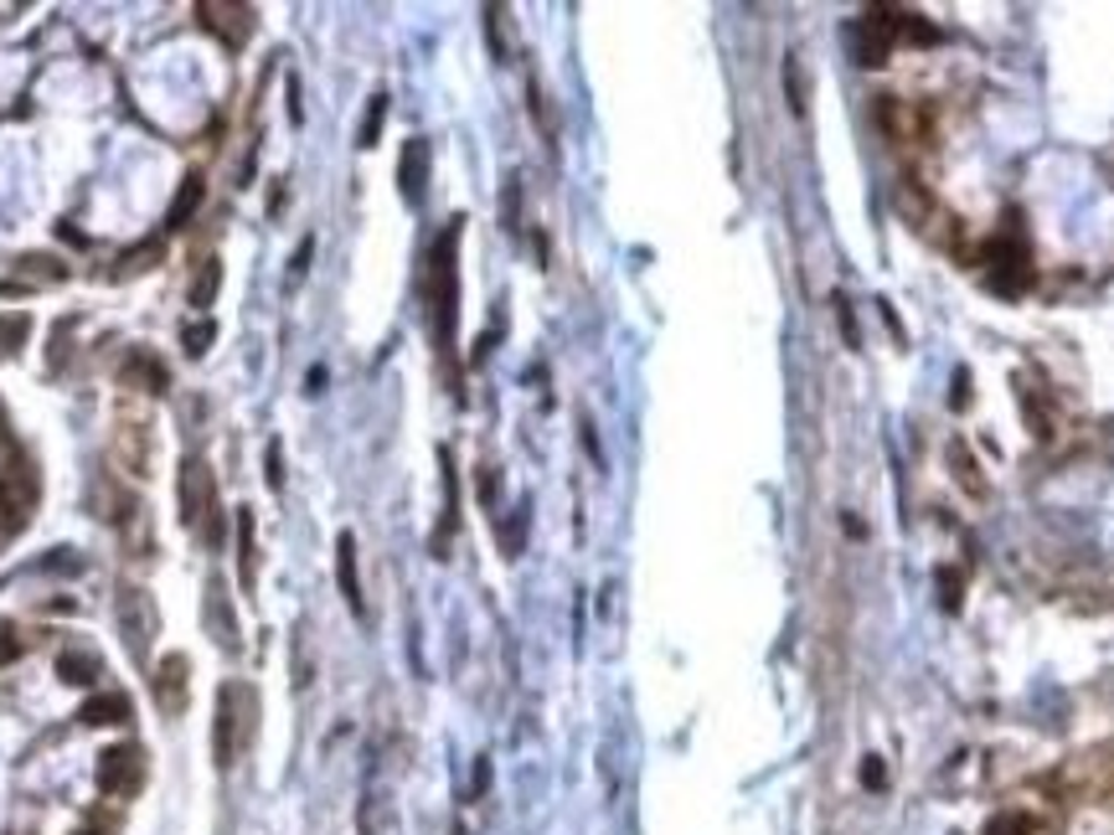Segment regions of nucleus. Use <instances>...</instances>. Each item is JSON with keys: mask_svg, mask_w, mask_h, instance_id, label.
Wrapping results in <instances>:
<instances>
[{"mask_svg": "<svg viewBox=\"0 0 1114 835\" xmlns=\"http://www.w3.org/2000/svg\"><path fill=\"white\" fill-rule=\"evenodd\" d=\"M139 784H145V753H139L135 742H119V748H103L98 753V789L114 799H130L139 795Z\"/></svg>", "mask_w": 1114, "mask_h": 835, "instance_id": "20e7f679", "label": "nucleus"}, {"mask_svg": "<svg viewBox=\"0 0 1114 835\" xmlns=\"http://www.w3.org/2000/svg\"><path fill=\"white\" fill-rule=\"evenodd\" d=\"M114 619H119V635H124V644H130V655H135V661H145V650H150V635L160 629L156 599H150L145 588H124V593L114 599Z\"/></svg>", "mask_w": 1114, "mask_h": 835, "instance_id": "7ed1b4c3", "label": "nucleus"}, {"mask_svg": "<svg viewBox=\"0 0 1114 835\" xmlns=\"http://www.w3.org/2000/svg\"><path fill=\"white\" fill-rule=\"evenodd\" d=\"M58 676L68 680V686H94L98 676H103V665H98V655L94 650H62L58 655Z\"/></svg>", "mask_w": 1114, "mask_h": 835, "instance_id": "aec40b11", "label": "nucleus"}, {"mask_svg": "<svg viewBox=\"0 0 1114 835\" xmlns=\"http://www.w3.org/2000/svg\"><path fill=\"white\" fill-rule=\"evenodd\" d=\"M527 521H531V505L522 501L506 516V526H501V552H506V557H522V547H527Z\"/></svg>", "mask_w": 1114, "mask_h": 835, "instance_id": "b1692460", "label": "nucleus"}, {"mask_svg": "<svg viewBox=\"0 0 1114 835\" xmlns=\"http://www.w3.org/2000/svg\"><path fill=\"white\" fill-rule=\"evenodd\" d=\"M264 459H269V486H284V449L279 444H269V454H264Z\"/></svg>", "mask_w": 1114, "mask_h": 835, "instance_id": "c9c22d12", "label": "nucleus"}, {"mask_svg": "<svg viewBox=\"0 0 1114 835\" xmlns=\"http://www.w3.org/2000/svg\"><path fill=\"white\" fill-rule=\"evenodd\" d=\"M480 16H486V37H490V52H495V58L506 62V58H511V47H506V5H486Z\"/></svg>", "mask_w": 1114, "mask_h": 835, "instance_id": "bb28decb", "label": "nucleus"}, {"mask_svg": "<svg viewBox=\"0 0 1114 835\" xmlns=\"http://www.w3.org/2000/svg\"><path fill=\"white\" fill-rule=\"evenodd\" d=\"M150 691H156V707L166 712V717H181V712H186V655H166V661H156Z\"/></svg>", "mask_w": 1114, "mask_h": 835, "instance_id": "9d476101", "label": "nucleus"}, {"mask_svg": "<svg viewBox=\"0 0 1114 835\" xmlns=\"http://www.w3.org/2000/svg\"><path fill=\"white\" fill-rule=\"evenodd\" d=\"M233 701H237V686H222V691H217V722H212V758H217V769H233V758H237V712H233Z\"/></svg>", "mask_w": 1114, "mask_h": 835, "instance_id": "f8f14e48", "label": "nucleus"}, {"mask_svg": "<svg viewBox=\"0 0 1114 835\" xmlns=\"http://www.w3.org/2000/svg\"><path fill=\"white\" fill-rule=\"evenodd\" d=\"M1037 820L1027 815V810H1001V815H991V825H986V835H1032Z\"/></svg>", "mask_w": 1114, "mask_h": 835, "instance_id": "cd10ccee", "label": "nucleus"}, {"mask_svg": "<svg viewBox=\"0 0 1114 835\" xmlns=\"http://www.w3.org/2000/svg\"><path fill=\"white\" fill-rule=\"evenodd\" d=\"M335 584H341V599L352 609L356 619H367V599H362V573H356V537L341 531L335 537Z\"/></svg>", "mask_w": 1114, "mask_h": 835, "instance_id": "9b49d317", "label": "nucleus"}, {"mask_svg": "<svg viewBox=\"0 0 1114 835\" xmlns=\"http://www.w3.org/2000/svg\"><path fill=\"white\" fill-rule=\"evenodd\" d=\"M21 661V635L11 629V624H0V665Z\"/></svg>", "mask_w": 1114, "mask_h": 835, "instance_id": "72a5a7b5", "label": "nucleus"}, {"mask_svg": "<svg viewBox=\"0 0 1114 835\" xmlns=\"http://www.w3.org/2000/svg\"><path fill=\"white\" fill-rule=\"evenodd\" d=\"M950 465H955V480L965 486V495H986V480H980V465H976V454H970V444H950Z\"/></svg>", "mask_w": 1114, "mask_h": 835, "instance_id": "5701e85b", "label": "nucleus"}, {"mask_svg": "<svg viewBox=\"0 0 1114 835\" xmlns=\"http://www.w3.org/2000/svg\"><path fill=\"white\" fill-rule=\"evenodd\" d=\"M986 258H991V284H996L1001 294H1021L1027 284H1032V258H1027L1021 233L996 237V243L986 248Z\"/></svg>", "mask_w": 1114, "mask_h": 835, "instance_id": "39448f33", "label": "nucleus"}, {"mask_svg": "<svg viewBox=\"0 0 1114 835\" xmlns=\"http://www.w3.org/2000/svg\"><path fill=\"white\" fill-rule=\"evenodd\" d=\"M439 465H444V516H439V531H433V557H450L444 547L454 542V526H460V495H454V459H450V449H439Z\"/></svg>", "mask_w": 1114, "mask_h": 835, "instance_id": "2eb2a0df", "label": "nucleus"}, {"mask_svg": "<svg viewBox=\"0 0 1114 835\" xmlns=\"http://www.w3.org/2000/svg\"><path fill=\"white\" fill-rule=\"evenodd\" d=\"M207 624H212V635L222 650H237V624L233 614H228V593H222V584H207Z\"/></svg>", "mask_w": 1114, "mask_h": 835, "instance_id": "dca6fc26", "label": "nucleus"}, {"mask_svg": "<svg viewBox=\"0 0 1114 835\" xmlns=\"http://www.w3.org/2000/svg\"><path fill=\"white\" fill-rule=\"evenodd\" d=\"M397 192L408 207H424L429 196V139H408L403 156H397Z\"/></svg>", "mask_w": 1114, "mask_h": 835, "instance_id": "1a4fd4ad", "label": "nucleus"}, {"mask_svg": "<svg viewBox=\"0 0 1114 835\" xmlns=\"http://www.w3.org/2000/svg\"><path fill=\"white\" fill-rule=\"evenodd\" d=\"M150 454H156V444H150V423H139V418H119L114 423V459L119 469H130V475H150Z\"/></svg>", "mask_w": 1114, "mask_h": 835, "instance_id": "0eeeda50", "label": "nucleus"}, {"mask_svg": "<svg viewBox=\"0 0 1114 835\" xmlns=\"http://www.w3.org/2000/svg\"><path fill=\"white\" fill-rule=\"evenodd\" d=\"M382 119H388V94H371L367 119H362V130H356V145H362V150H371V145H377V135H382Z\"/></svg>", "mask_w": 1114, "mask_h": 835, "instance_id": "a878e982", "label": "nucleus"}, {"mask_svg": "<svg viewBox=\"0 0 1114 835\" xmlns=\"http://www.w3.org/2000/svg\"><path fill=\"white\" fill-rule=\"evenodd\" d=\"M460 233H465V217H454L450 228L433 237L429 253V315L439 356H454V326H460Z\"/></svg>", "mask_w": 1114, "mask_h": 835, "instance_id": "f257e3e1", "label": "nucleus"}, {"mask_svg": "<svg viewBox=\"0 0 1114 835\" xmlns=\"http://www.w3.org/2000/svg\"><path fill=\"white\" fill-rule=\"evenodd\" d=\"M176 495H181V521L201 537V547L217 552V547H222V501H217V480L201 454H186V459H181Z\"/></svg>", "mask_w": 1114, "mask_h": 835, "instance_id": "f03ea898", "label": "nucleus"}, {"mask_svg": "<svg viewBox=\"0 0 1114 835\" xmlns=\"http://www.w3.org/2000/svg\"><path fill=\"white\" fill-rule=\"evenodd\" d=\"M201 201H207V181H201L196 171L181 175V192H176V201H171V212H166V228H186Z\"/></svg>", "mask_w": 1114, "mask_h": 835, "instance_id": "f3484780", "label": "nucleus"}, {"mask_svg": "<svg viewBox=\"0 0 1114 835\" xmlns=\"http://www.w3.org/2000/svg\"><path fill=\"white\" fill-rule=\"evenodd\" d=\"M861 784H867V789H882V784H887V769H882V758H867V763H861Z\"/></svg>", "mask_w": 1114, "mask_h": 835, "instance_id": "f704fd0d", "label": "nucleus"}, {"mask_svg": "<svg viewBox=\"0 0 1114 835\" xmlns=\"http://www.w3.org/2000/svg\"><path fill=\"white\" fill-rule=\"evenodd\" d=\"M196 26H207L222 47H243L254 32V5H233V0H196Z\"/></svg>", "mask_w": 1114, "mask_h": 835, "instance_id": "423d86ee", "label": "nucleus"}, {"mask_svg": "<svg viewBox=\"0 0 1114 835\" xmlns=\"http://www.w3.org/2000/svg\"><path fill=\"white\" fill-rule=\"evenodd\" d=\"M119 377H124L130 388H145V392H166V367H160L156 356H145V351H130V361L119 367Z\"/></svg>", "mask_w": 1114, "mask_h": 835, "instance_id": "6ab92c4d", "label": "nucleus"}, {"mask_svg": "<svg viewBox=\"0 0 1114 835\" xmlns=\"http://www.w3.org/2000/svg\"><path fill=\"white\" fill-rule=\"evenodd\" d=\"M32 331V315H0V351H16Z\"/></svg>", "mask_w": 1114, "mask_h": 835, "instance_id": "c756f323", "label": "nucleus"}, {"mask_svg": "<svg viewBox=\"0 0 1114 835\" xmlns=\"http://www.w3.org/2000/svg\"><path fill=\"white\" fill-rule=\"evenodd\" d=\"M88 727H119V722H130V701L119 697V691H103V697H88L78 712Z\"/></svg>", "mask_w": 1114, "mask_h": 835, "instance_id": "a211bd4d", "label": "nucleus"}, {"mask_svg": "<svg viewBox=\"0 0 1114 835\" xmlns=\"http://www.w3.org/2000/svg\"><path fill=\"white\" fill-rule=\"evenodd\" d=\"M784 94H789V109H795V119H805L810 114V88H805V67H800V58H795V52H789V58H784Z\"/></svg>", "mask_w": 1114, "mask_h": 835, "instance_id": "393cba45", "label": "nucleus"}, {"mask_svg": "<svg viewBox=\"0 0 1114 835\" xmlns=\"http://www.w3.org/2000/svg\"><path fill=\"white\" fill-rule=\"evenodd\" d=\"M237 552H243V588L258 584V547H254V505H237Z\"/></svg>", "mask_w": 1114, "mask_h": 835, "instance_id": "412c9836", "label": "nucleus"}, {"mask_svg": "<svg viewBox=\"0 0 1114 835\" xmlns=\"http://www.w3.org/2000/svg\"><path fill=\"white\" fill-rule=\"evenodd\" d=\"M506 228L522 233V186L516 181H506Z\"/></svg>", "mask_w": 1114, "mask_h": 835, "instance_id": "473e14b6", "label": "nucleus"}, {"mask_svg": "<svg viewBox=\"0 0 1114 835\" xmlns=\"http://www.w3.org/2000/svg\"><path fill=\"white\" fill-rule=\"evenodd\" d=\"M872 119L882 124V135L898 139V145L919 135V114H914V103H903V98H893V94H882L878 103H872Z\"/></svg>", "mask_w": 1114, "mask_h": 835, "instance_id": "4468645a", "label": "nucleus"}, {"mask_svg": "<svg viewBox=\"0 0 1114 835\" xmlns=\"http://www.w3.org/2000/svg\"><path fill=\"white\" fill-rule=\"evenodd\" d=\"M959 588H965V578H959V573H950V567H939V603H944L950 614L965 603V599H959Z\"/></svg>", "mask_w": 1114, "mask_h": 835, "instance_id": "2f4dec72", "label": "nucleus"}, {"mask_svg": "<svg viewBox=\"0 0 1114 835\" xmlns=\"http://www.w3.org/2000/svg\"><path fill=\"white\" fill-rule=\"evenodd\" d=\"M212 335H217V326L212 320H201V326H186V331H181V346H186V356H207V346H212Z\"/></svg>", "mask_w": 1114, "mask_h": 835, "instance_id": "7c9ffc66", "label": "nucleus"}, {"mask_svg": "<svg viewBox=\"0 0 1114 835\" xmlns=\"http://www.w3.org/2000/svg\"><path fill=\"white\" fill-rule=\"evenodd\" d=\"M310 248H315V243H310V237H305V243H299V253H294V263H290V273H294V279H299V273H305V263H310Z\"/></svg>", "mask_w": 1114, "mask_h": 835, "instance_id": "e433bc0d", "label": "nucleus"}, {"mask_svg": "<svg viewBox=\"0 0 1114 835\" xmlns=\"http://www.w3.org/2000/svg\"><path fill=\"white\" fill-rule=\"evenodd\" d=\"M831 310H836L841 341H846L852 351H861V331H857V315H852V299H846V294H831Z\"/></svg>", "mask_w": 1114, "mask_h": 835, "instance_id": "c85d7f7f", "label": "nucleus"}, {"mask_svg": "<svg viewBox=\"0 0 1114 835\" xmlns=\"http://www.w3.org/2000/svg\"><path fill=\"white\" fill-rule=\"evenodd\" d=\"M846 52L861 62V67H882L887 62V52H893V37L882 32V21L867 11L861 21H852L846 26Z\"/></svg>", "mask_w": 1114, "mask_h": 835, "instance_id": "6e6552de", "label": "nucleus"}, {"mask_svg": "<svg viewBox=\"0 0 1114 835\" xmlns=\"http://www.w3.org/2000/svg\"><path fill=\"white\" fill-rule=\"evenodd\" d=\"M486 784H490V758H480L475 763V795H486Z\"/></svg>", "mask_w": 1114, "mask_h": 835, "instance_id": "4c0bfd02", "label": "nucleus"}, {"mask_svg": "<svg viewBox=\"0 0 1114 835\" xmlns=\"http://www.w3.org/2000/svg\"><path fill=\"white\" fill-rule=\"evenodd\" d=\"M32 495H37V486H32V475H26V469H0V521H5V526L26 521Z\"/></svg>", "mask_w": 1114, "mask_h": 835, "instance_id": "ddd939ff", "label": "nucleus"}, {"mask_svg": "<svg viewBox=\"0 0 1114 835\" xmlns=\"http://www.w3.org/2000/svg\"><path fill=\"white\" fill-rule=\"evenodd\" d=\"M217 290H222V258H201V273L192 279V310H212Z\"/></svg>", "mask_w": 1114, "mask_h": 835, "instance_id": "4be33fe9", "label": "nucleus"}]
</instances>
